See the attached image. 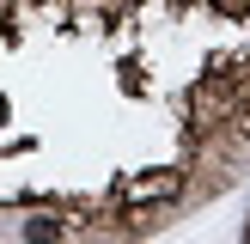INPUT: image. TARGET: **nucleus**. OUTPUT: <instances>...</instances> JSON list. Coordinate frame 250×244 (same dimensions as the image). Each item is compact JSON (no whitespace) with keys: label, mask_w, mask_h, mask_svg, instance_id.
I'll return each instance as SVG.
<instances>
[{"label":"nucleus","mask_w":250,"mask_h":244,"mask_svg":"<svg viewBox=\"0 0 250 244\" xmlns=\"http://www.w3.org/2000/svg\"><path fill=\"white\" fill-rule=\"evenodd\" d=\"M177 189H183V171H153V177H134L122 195L128 202H171Z\"/></svg>","instance_id":"obj_1"},{"label":"nucleus","mask_w":250,"mask_h":244,"mask_svg":"<svg viewBox=\"0 0 250 244\" xmlns=\"http://www.w3.org/2000/svg\"><path fill=\"white\" fill-rule=\"evenodd\" d=\"M61 232H67V220H55V214H31L24 220V244H61Z\"/></svg>","instance_id":"obj_2"},{"label":"nucleus","mask_w":250,"mask_h":244,"mask_svg":"<svg viewBox=\"0 0 250 244\" xmlns=\"http://www.w3.org/2000/svg\"><path fill=\"white\" fill-rule=\"evenodd\" d=\"M220 12H250V0H214Z\"/></svg>","instance_id":"obj_3"}]
</instances>
